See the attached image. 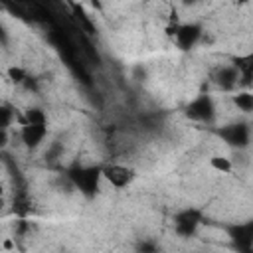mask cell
<instances>
[{
	"mask_svg": "<svg viewBox=\"0 0 253 253\" xmlns=\"http://www.w3.org/2000/svg\"><path fill=\"white\" fill-rule=\"evenodd\" d=\"M210 168L219 174H231L233 162H231V158H227L223 154H213V156H210Z\"/></svg>",
	"mask_w": 253,
	"mask_h": 253,
	"instance_id": "4fadbf2b",
	"label": "cell"
},
{
	"mask_svg": "<svg viewBox=\"0 0 253 253\" xmlns=\"http://www.w3.org/2000/svg\"><path fill=\"white\" fill-rule=\"evenodd\" d=\"M6 73H8V79H10L14 85H24V81L30 77L28 71H26L24 67H20V65H10Z\"/></svg>",
	"mask_w": 253,
	"mask_h": 253,
	"instance_id": "5bb4252c",
	"label": "cell"
},
{
	"mask_svg": "<svg viewBox=\"0 0 253 253\" xmlns=\"http://www.w3.org/2000/svg\"><path fill=\"white\" fill-rule=\"evenodd\" d=\"M67 180L73 184L75 190H79V194L87 200H93L99 190H101V182L103 178V166H83V164H73L65 170Z\"/></svg>",
	"mask_w": 253,
	"mask_h": 253,
	"instance_id": "6da1fadb",
	"label": "cell"
},
{
	"mask_svg": "<svg viewBox=\"0 0 253 253\" xmlns=\"http://www.w3.org/2000/svg\"><path fill=\"white\" fill-rule=\"evenodd\" d=\"M229 63L239 71V85L241 87L253 85V49L247 51V53L231 55Z\"/></svg>",
	"mask_w": 253,
	"mask_h": 253,
	"instance_id": "9c48e42d",
	"label": "cell"
},
{
	"mask_svg": "<svg viewBox=\"0 0 253 253\" xmlns=\"http://www.w3.org/2000/svg\"><path fill=\"white\" fill-rule=\"evenodd\" d=\"M247 2H249V0H235V4H237V6H245Z\"/></svg>",
	"mask_w": 253,
	"mask_h": 253,
	"instance_id": "e0dca14e",
	"label": "cell"
},
{
	"mask_svg": "<svg viewBox=\"0 0 253 253\" xmlns=\"http://www.w3.org/2000/svg\"><path fill=\"white\" fill-rule=\"evenodd\" d=\"M227 146L235 148V150H243L251 144V136H253V128L249 123L245 121H235V123H227L221 125L213 130Z\"/></svg>",
	"mask_w": 253,
	"mask_h": 253,
	"instance_id": "3957f363",
	"label": "cell"
},
{
	"mask_svg": "<svg viewBox=\"0 0 253 253\" xmlns=\"http://www.w3.org/2000/svg\"><path fill=\"white\" fill-rule=\"evenodd\" d=\"M20 140L26 148H38L47 136V125H20Z\"/></svg>",
	"mask_w": 253,
	"mask_h": 253,
	"instance_id": "30bf717a",
	"label": "cell"
},
{
	"mask_svg": "<svg viewBox=\"0 0 253 253\" xmlns=\"http://www.w3.org/2000/svg\"><path fill=\"white\" fill-rule=\"evenodd\" d=\"M223 231L227 233L231 245L239 251H251L253 249V217L247 221H235L229 225H223Z\"/></svg>",
	"mask_w": 253,
	"mask_h": 253,
	"instance_id": "8992f818",
	"label": "cell"
},
{
	"mask_svg": "<svg viewBox=\"0 0 253 253\" xmlns=\"http://www.w3.org/2000/svg\"><path fill=\"white\" fill-rule=\"evenodd\" d=\"M231 101L237 107V111H241L245 115L253 113V93L251 91H235L231 95Z\"/></svg>",
	"mask_w": 253,
	"mask_h": 253,
	"instance_id": "7c38bea8",
	"label": "cell"
},
{
	"mask_svg": "<svg viewBox=\"0 0 253 253\" xmlns=\"http://www.w3.org/2000/svg\"><path fill=\"white\" fill-rule=\"evenodd\" d=\"M75 18H77V22L81 24V28H85V30H87V34H89V36H95V34H97V32H95L93 22L87 18V14H85L79 6H75Z\"/></svg>",
	"mask_w": 253,
	"mask_h": 253,
	"instance_id": "9a60e30c",
	"label": "cell"
},
{
	"mask_svg": "<svg viewBox=\"0 0 253 253\" xmlns=\"http://www.w3.org/2000/svg\"><path fill=\"white\" fill-rule=\"evenodd\" d=\"M20 125H47V115L40 107H30L24 111V115L18 121Z\"/></svg>",
	"mask_w": 253,
	"mask_h": 253,
	"instance_id": "8fae6325",
	"label": "cell"
},
{
	"mask_svg": "<svg viewBox=\"0 0 253 253\" xmlns=\"http://www.w3.org/2000/svg\"><path fill=\"white\" fill-rule=\"evenodd\" d=\"M221 91H233L237 85H239V71L231 65V63H225V65H217L213 71H211V77H210Z\"/></svg>",
	"mask_w": 253,
	"mask_h": 253,
	"instance_id": "ba28073f",
	"label": "cell"
},
{
	"mask_svg": "<svg viewBox=\"0 0 253 253\" xmlns=\"http://www.w3.org/2000/svg\"><path fill=\"white\" fill-rule=\"evenodd\" d=\"M202 36H204V24L202 22H180L172 42L180 51H190L200 43Z\"/></svg>",
	"mask_w": 253,
	"mask_h": 253,
	"instance_id": "277c9868",
	"label": "cell"
},
{
	"mask_svg": "<svg viewBox=\"0 0 253 253\" xmlns=\"http://www.w3.org/2000/svg\"><path fill=\"white\" fill-rule=\"evenodd\" d=\"M180 2H182V6H198L204 0H180Z\"/></svg>",
	"mask_w": 253,
	"mask_h": 253,
	"instance_id": "2e32d148",
	"label": "cell"
},
{
	"mask_svg": "<svg viewBox=\"0 0 253 253\" xmlns=\"http://www.w3.org/2000/svg\"><path fill=\"white\" fill-rule=\"evenodd\" d=\"M103 178L115 188V190H125L136 180V170L126 164H105L103 166Z\"/></svg>",
	"mask_w": 253,
	"mask_h": 253,
	"instance_id": "52a82bcc",
	"label": "cell"
},
{
	"mask_svg": "<svg viewBox=\"0 0 253 253\" xmlns=\"http://www.w3.org/2000/svg\"><path fill=\"white\" fill-rule=\"evenodd\" d=\"M204 221V213L198 208H184L174 213V231L180 237H192L196 235L198 227Z\"/></svg>",
	"mask_w": 253,
	"mask_h": 253,
	"instance_id": "5b68a950",
	"label": "cell"
},
{
	"mask_svg": "<svg viewBox=\"0 0 253 253\" xmlns=\"http://www.w3.org/2000/svg\"><path fill=\"white\" fill-rule=\"evenodd\" d=\"M184 117L192 123H200V125H213L215 117H217V109H215V101L211 99V95L208 93H200L196 95L190 103H186L184 107Z\"/></svg>",
	"mask_w": 253,
	"mask_h": 253,
	"instance_id": "7a4b0ae2",
	"label": "cell"
}]
</instances>
